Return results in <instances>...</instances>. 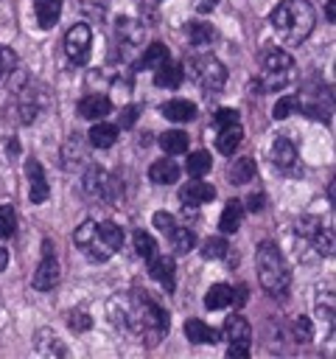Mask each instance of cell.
<instances>
[{"label": "cell", "instance_id": "cell-20", "mask_svg": "<svg viewBox=\"0 0 336 359\" xmlns=\"http://www.w3.org/2000/svg\"><path fill=\"white\" fill-rule=\"evenodd\" d=\"M255 174H258V165H255L252 157H238L227 165V180L232 185H246V182L255 180Z\"/></svg>", "mask_w": 336, "mask_h": 359}, {"label": "cell", "instance_id": "cell-13", "mask_svg": "<svg viewBox=\"0 0 336 359\" xmlns=\"http://www.w3.org/2000/svg\"><path fill=\"white\" fill-rule=\"evenodd\" d=\"M148 272H151V278H154L165 292L174 289V283H176V264H174V258H168V255H154V258L148 261Z\"/></svg>", "mask_w": 336, "mask_h": 359}, {"label": "cell", "instance_id": "cell-18", "mask_svg": "<svg viewBox=\"0 0 336 359\" xmlns=\"http://www.w3.org/2000/svg\"><path fill=\"white\" fill-rule=\"evenodd\" d=\"M185 337L196 345H216L218 342V331L213 325H207L204 320H199V317H190L185 323Z\"/></svg>", "mask_w": 336, "mask_h": 359}, {"label": "cell", "instance_id": "cell-12", "mask_svg": "<svg viewBox=\"0 0 336 359\" xmlns=\"http://www.w3.org/2000/svg\"><path fill=\"white\" fill-rule=\"evenodd\" d=\"M25 174H28V182H31V191H28L31 202H34V205H42V202L50 196V188H48L42 163H39V160H28V163H25Z\"/></svg>", "mask_w": 336, "mask_h": 359}, {"label": "cell", "instance_id": "cell-26", "mask_svg": "<svg viewBox=\"0 0 336 359\" xmlns=\"http://www.w3.org/2000/svg\"><path fill=\"white\" fill-rule=\"evenodd\" d=\"M171 56H168V48L162 45V42H151L146 50H143V56H140V62H137V67H143V70H157L162 62H168Z\"/></svg>", "mask_w": 336, "mask_h": 359}, {"label": "cell", "instance_id": "cell-36", "mask_svg": "<svg viewBox=\"0 0 336 359\" xmlns=\"http://www.w3.org/2000/svg\"><path fill=\"white\" fill-rule=\"evenodd\" d=\"M227 250H230V247H227L224 238H207V241L202 244V258H207V261H210V258H224Z\"/></svg>", "mask_w": 336, "mask_h": 359}, {"label": "cell", "instance_id": "cell-6", "mask_svg": "<svg viewBox=\"0 0 336 359\" xmlns=\"http://www.w3.org/2000/svg\"><path fill=\"white\" fill-rule=\"evenodd\" d=\"M90 45H92V31L84 22H76L67 34H64V53L73 65H87L90 59Z\"/></svg>", "mask_w": 336, "mask_h": 359}, {"label": "cell", "instance_id": "cell-4", "mask_svg": "<svg viewBox=\"0 0 336 359\" xmlns=\"http://www.w3.org/2000/svg\"><path fill=\"white\" fill-rule=\"evenodd\" d=\"M260 62H263V79H260V87L263 90H280L291 81L294 76V59L288 50L283 48H266L260 53Z\"/></svg>", "mask_w": 336, "mask_h": 359}, {"label": "cell", "instance_id": "cell-46", "mask_svg": "<svg viewBox=\"0 0 336 359\" xmlns=\"http://www.w3.org/2000/svg\"><path fill=\"white\" fill-rule=\"evenodd\" d=\"M216 6H218V0H193V8H196L199 14H210Z\"/></svg>", "mask_w": 336, "mask_h": 359}, {"label": "cell", "instance_id": "cell-35", "mask_svg": "<svg viewBox=\"0 0 336 359\" xmlns=\"http://www.w3.org/2000/svg\"><path fill=\"white\" fill-rule=\"evenodd\" d=\"M314 241V247H316V252L319 255H333V230H325V227H319V233L311 238Z\"/></svg>", "mask_w": 336, "mask_h": 359}, {"label": "cell", "instance_id": "cell-49", "mask_svg": "<svg viewBox=\"0 0 336 359\" xmlns=\"http://www.w3.org/2000/svg\"><path fill=\"white\" fill-rule=\"evenodd\" d=\"M328 20H330V22L336 20V8H333V0H328Z\"/></svg>", "mask_w": 336, "mask_h": 359}, {"label": "cell", "instance_id": "cell-32", "mask_svg": "<svg viewBox=\"0 0 336 359\" xmlns=\"http://www.w3.org/2000/svg\"><path fill=\"white\" fill-rule=\"evenodd\" d=\"M210 165H213V160H210V154L207 151H190V157H188V174L190 177H204L207 171H210Z\"/></svg>", "mask_w": 336, "mask_h": 359}, {"label": "cell", "instance_id": "cell-27", "mask_svg": "<svg viewBox=\"0 0 336 359\" xmlns=\"http://www.w3.org/2000/svg\"><path fill=\"white\" fill-rule=\"evenodd\" d=\"M230 303H232V286H227V283H213L204 294V306L213 309V311L227 309Z\"/></svg>", "mask_w": 336, "mask_h": 359}, {"label": "cell", "instance_id": "cell-8", "mask_svg": "<svg viewBox=\"0 0 336 359\" xmlns=\"http://www.w3.org/2000/svg\"><path fill=\"white\" fill-rule=\"evenodd\" d=\"M45 107H48V95L42 90H36L34 84H28V87L20 90L17 104H14V112L20 115V123H34Z\"/></svg>", "mask_w": 336, "mask_h": 359}, {"label": "cell", "instance_id": "cell-47", "mask_svg": "<svg viewBox=\"0 0 336 359\" xmlns=\"http://www.w3.org/2000/svg\"><path fill=\"white\" fill-rule=\"evenodd\" d=\"M232 303H235V306H244V303H246V286H244V283H241L238 289H232Z\"/></svg>", "mask_w": 336, "mask_h": 359}, {"label": "cell", "instance_id": "cell-31", "mask_svg": "<svg viewBox=\"0 0 336 359\" xmlns=\"http://www.w3.org/2000/svg\"><path fill=\"white\" fill-rule=\"evenodd\" d=\"M134 250H137L140 258L151 261V258L157 255V241H154V236L146 233V230H134Z\"/></svg>", "mask_w": 336, "mask_h": 359}, {"label": "cell", "instance_id": "cell-2", "mask_svg": "<svg viewBox=\"0 0 336 359\" xmlns=\"http://www.w3.org/2000/svg\"><path fill=\"white\" fill-rule=\"evenodd\" d=\"M314 20L316 14L308 0H283L269 17L272 28L286 45H300L314 31Z\"/></svg>", "mask_w": 336, "mask_h": 359}, {"label": "cell", "instance_id": "cell-29", "mask_svg": "<svg viewBox=\"0 0 336 359\" xmlns=\"http://www.w3.org/2000/svg\"><path fill=\"white\" fill-rule=\"evenodd\" d=\"M185 34H188L190 45H196V48H207V45L216 39V31H213V25H207V22H188Z\"/></svg>", "mask_w": 336, "mask_h": 359}, {"label": "cell", "instance_id": "cell-40", "mask_svg": "<svg viewBox=\"0 0 336 359\" xmlns=\"http://www.w3.org/2000/svg\"><path fill=\"white\" fill-rule=\"evenodd\" d=\"M14 65H17V53H14L11 48L0 45V79H3L6 73H11V70H14Z\"/></svg>", "mask_w": 336, "mask_h": 359}, {"label": "cell", "instance_id": "cell-5", "mask_svg": "<svg viewBox=\"0 0 336 359\" xmlns=\"http://www.w3.org/2000/svg\"><path fill=\"white\" fill-rule=\"evenodd\" d=\"M190 76L204 93H218L227 81V67L216 56H196L190 59Z\"/></svg>", "mask_w": 336, "mask_h": 359}, {"label": "cell", "instance_id": "cell-44", "mask_svg": "<svg viewBox=\"0 0 336 359\" xmlns=\"http://www.w3.org/2000/svg\"><path fill=\"white\" fill-rule=\"evenodd\" d=\"M263 202H266V196L263 194H249L246 196V205H244V210H249V213H258V210H263Z\"/></svg>", "mask_w": 336, "mask_h": 359}, {"label": "cell", "instance_id": "cell-43", "mask_svg": "<svg viewBox=\"0 0 336 359\" xmlns=\"http://www.w3.org/2000/svg\"><path fill=\"white\" fill-rule=\"evenodd\" d=\"M134 121H137V107H123L120 109V115H118V126H123V129H129V126H134Z\"/></svg>", "mask_w": 336, "mask_h": 359}, {"label": "cell", "instance_id": "cell-19", "mask_svg": "<svg viewBox=\"0 0 336 359\" xmlns=\"http://www.w3.org/2000/svg\"><path fill=\"white\" fill-rule=\"evenodd\" d=\"M182 79H185V70L176 65V62H162L157 70H154V84L157 87H162V90H176L179 84H182Z\"/></svg>", "mask_w": 336, "mask_h": 359}, {"label": "cell", "instance_id": "cell-39", "mask_svg": "<svg viewBox=\"0 0 336 359\" xmlns=\"http://www.w3.org/2000/svg\"><path fill=\"white\" fill-rule=\"evenodd\" d=\"M294 334H297V342H311L314 339V325L308 317H297L294 320Z\"/></svg>", "mask_w": 336, "mask_h": 359}, {"label": "cell", "instance_id": "cell-14", "mask_svg": "<svg viewBox=\"0 0 336 359\" xmlns=\"http://www.w3.org/2000/svg\"><path fill=\"white\" fill-rule=\"evenodd\" d=\"M112 112V101L106 95H98V93H90L78 101V115L87 118V121H101L104 115Z\"/></svg>", "mask_w": 336, "mask_h": 359}, {"label": "cell", "instance_id": "cell-15", "mask_svg": "<svg viewBox=\"0 0 336 359\" xmlns=\"http://www.w3.org/2000/svg\"><path fill=\"white\" fill-rule=\"evenodd\" d=\"M160 112L174 123H188L196 118V104H190L188 98H171L160 107Z\"/></svg>", "mask_w": 336, "mask_h": 359}, {"label": "cell", "instance_id": "cell-16", "mask_svg": "<svg viewBox=\"0 0 336 359\" xmlns=\"http://www.w3.org/2000/svg\"><path fill=\"white\" fill-rule=\"evenodd\" d=\"M115 140H118V126L106 123L104 118L98 123H92L90 132H87V143L92 149H109V146H115Z\"/></svg>", "mask_w": 336, "mask_h": 359}, {"label": "cell", "instance_id": "cell-34", "mask_svg": "<svg viewBox=\"0 0 336 359\" xmlns=\"http://www.w3.org/2000/svg\"><path fill=\"white\" fill-rule=\"evenodd\" d=\"M17 230V216L11 205H0V238H11Z\"/></svg>", "mask_w": 336, "mask_h": 359}, {"label": "cell", "instance_id": "cell-17", "mask_svg": "<svg viewBox=\"0 0 336 359\" xmlns=\"http://www.w3.org/2000/svg\"><path fill=\"white\" fill-rule=\"evenodd\" d=\"M241 140H244V129H241V123L235 121V123H227V126H218V137H216V149H218L221 154H227V157H232V154H235V149L241 146Z\"/></svg>", "mask_w": 336, "mask_h": 359}, {"label": "cell", "instance_id": "cell-24", "mask_svg": "<svg viewBox=\"0 0 336 359\" xmlns=\"http://www.w3.org/2000/svg\"><path fill=\"white\" fill-rule=\"evenodd\" d=\"M34 11H36L39 28H53L59 22V17H62V3L59 0H36Z\"/></svg>", "mask_w": 336, "mask_h": 359}, {"label": "cell", "instance_id": "cell-7", "mask_svg": "<svg viewBox=\"0 0 336 359\" xmlns=\"http://www.w3.org/2000/svg\"><path fill=\"white\" fill-rule=\"evenodd\" d=\"M31 283H34V289H39V292H50V289L59 283V261H56V255H53V244H50V241H42V261L36 264Z\"/></svg>", "mask_w": 336, "mask_h": 359}, {"label": "cell", "instance_id": "cell-3", "mask_svg": "<svg viewBox=\"0 0 336 359\" xmlns=\"http://www.w3.org/2000/svg\"><path fill=\"white\" fill-rule=\"evenodd\" d=\"M255 264H258V280L269 294H283L288 289V266L286 258L280 255V250L272 241H260L258 252H255Z\"/></svg>", "mask_w": 336, "mask_h": 359}, {"label": "cell", "instance_id": "cell-30", "mask_svg": "<svg viewBox=\"0 0 336 359\" xmlns=\"http://www.w3.org/2000/svg\"><path fill=\"white\" fill-rule=\"evenodd\" d=\"M168 238H171L174 252H179V255L190 252V250H193V244H196V236H193V230H190V227H176V224H174V230L168 233Z\"/></svg>", "mask_w": 336, "mask_h": 359}, {"label": "cell", "instance_id": "cell-1", "mask_svg": "<svg viewBox=\"0 0 336 359\" xmlns=\"http://www.w3.org/2000/svg\"><path fill=\"white\" fill-rule=\"evenodd\" d=\"M73 241H76V247H81L87 252V258H92V261H109L120 250V244H123V230L115 222H92V219H84L76 227Z\"/></svg>", "mask_w": 336, "mask_h": 359}, {"label": "cell", "instance_id": "cell-22", "mask_svg": "<svg viewBox=\"0 0 336 359\" xmlns=\"http://www.w3.org/2000/svg\"><path fill=\"white\" fill-rule=\"evenodd\" d=\"M148 180L154 185H171L179 180V165L174 160H154L148 165Z\"/></svg>", "mask_w": 336, "mask_h": 359}, {"label": "cell", "instance_id": "cell-10", "mask_svg": "<svg viewBox=\"0 0 336 359\" xmlns=\"http://www.w3.org/2000/svg\"><path fill=\"white\" fill-rule=\"evenodd\" d=\"M269 160L274 163V168L294 174L297 171V146L288 137H274V143L269 149Z\"/></svg>", "mask_w": 336, "mask_h": 359}, {"label": "cell", "instance_id": "cell-38", "mask_svg": "<svg viewBox=\"0 0 336 359\" xmlns=\"http://www.w3.org/2000/svg\"><path fill=\"white\" fill-rule=\"evenodd\" d=\"M67 325H70L73 331H87V328L92 325V320H90V314H87V311L73 309V311L67 314Z\"/></svg>", "mask_w": 336, "mask_h": 359}, {"label": "cell", "instance_id": "cell-25", "mask_svg": "<svg viewBox=\"0 0 336 359\" xmlns=\"http://www.w3.org/2000/svg\"><path fill=\"white\" fill-rule=\"evenodd\" d=\"M118 36L123 39V45H140L143 36H146V25L137 22V20L120 17V20H118Z\"/></svg>", "mask_w": 336, "mask_h": 359}, {"label": "cell", "instance_id": "cell-45", "mask_svg": "<svg viewBox=\"0 0 336 359\" xmlns=\"http://www.w3.org/2000/svg\"><path fill=\"white\" fill-rule=\"evenodd\" d=\"M227 356H232V359H246V356H249V342H230Z\"/></svg>", "mask_w": 336, "mask_h": 359}, {"label": "cell", "instance_id": "cell-9", "mask_svg": "<svg viewBox=\"0 0 336 359\" xmlns=\"http://www.w3.org/2000/svg\"><path fill=\"white\" fill-rule=\"evenodd\" d=\"M87 160H90L87 143H84L78 135H70V137L62 143V168H64V171H78L81 165H87Z\"/></svg>", "mask_w": 336, "mask_h": 359}, {"label": "cell", "instance_id": "cell-42", "mask_svg": "<svg viewBox=\"0 0 336 359\" xmlns=\"http://www.w3.org/2000/svg\"><path fill=\"white\" fill-rule=\"evenodd\" d=\"M235 121H238V112L230 109V107H221V109H216V115H213V123H216V126H227V123H235Z\"/></svg>", "mask_w": 336, "mask_h": 359}, {"label": "cell", "instance_id": "cell-33", "mask_svg": "<svg viewBox=\"0 0 336 359\" xmlns=\"http://www.w3.org/2000/svg\"><path fill=\"white\" fill-rule=\"evenodd\" d=\"M300 95H283L277 104H274V109H272V115H274V121H286L288 115H294L297 109H300Z\"/></svg>", "mask_w": 336, "mask_h": 359}, {"label": "cell", "instance_id": "cell-37", "mask_svg": "<svg viewBox=\"0 0 336 359\" xmlns=\"http://www.w3.org/2000/svg\"><path fill=\"white\" fill-rule=\"evenodd\" d=\"M319 227H322V219H319V216H302V219L297 222V236L314 238V236L319 233Z\"/></svg>", "mask_w": 336, "mask_h": 359}, {"label": "cell", "instance_id": "cell-11", "mask_svg": "<svg viewBox=\"0 0 336 359\" xmlns=\"http://www.w3.org/2000/svg\"><path fill=\"white\" fill-rule=\"evenodd\" d=\"M213 196H216V188H213L210 182H202V177H193L190 182H185V185L179 188V202H182V205L199 208V205L210 202Z\"/></svg>", "mask_w": 336, "mask_h": 359}, {"label": "cell", "instance_id": "cell-21", "mask_svg": "<svg viewBox=\"0 0 336 359\" xmlns=\"http://www.w3.org/2000/svg\"><path fill=\"white\" fill-rule=\"evenodd\" d=\"M241 219H244V202H241V199H230V202L224 205V210H221V219H218L221 233H224V236L238 233Z\"/></svg>", "mask_w": 336, "mask_h": 359}, {"label": "cell", "instance_id": "cell-23", "mask_svg": "<svg viewBox=\"0 0 336 359\" xmlns=\"http://www.w3.org/2000/svg\"><path fill=\"white\" fill-rule=\"evenodd\" d=\"M221 334H224V339H227V342H249V339H252V328H249L246 317H241V314L227 317V320H224Z\"/></svg>", "mask_w": 336, "mask_h": 359}, {"label": "cell", "instance_id": "cell-48", "mask_svg": "<svg viewBox=\"0 0 336 359\" xmlns=\"http://www.w3.org/2000/svg\"><path fill=\"white\" fill-rule=\"evenodd\" d=\"M8 266V250L6 247H0V272Z\"/></svg>", "mask_w": 336, "mask_h": 359}, {"label": "cell", "instance_id": "cell-41", "mask_svg": "<svg viewBox=\"0 0 336 359\" xmlns=\"http://www.w3.org/2000/svg\"><path fill=\"white\" fill-rule=\"evenodd\" d=\"M151 222H154V227H157L160 233H165V236H168V233L174 230V224H176V222H174V216H171V213H165V210H157Z\"/></svg>", "mask_w": 336, "mask_h": 359}, {"label": "cell", "instance_id": "cell-28", "mask_svg": "<svg viewBox=\"0 0 336 359\" xmlns=\"http://www.w3.org/2000/svg\"><path fill=\"white\" fill-rule=\"evenodd\" d=\"M160 146L165 154H185L188 151V135L182 129H168L160 135Z\"/></svg>", "mask_w": 336, "mask_h": 359}]
</instances>
